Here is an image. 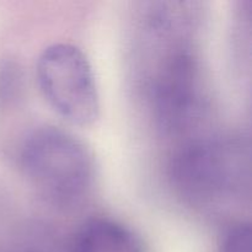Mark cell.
<instances>
[{"label":"cell","mask_w":252,"mask_h":252,"mask_svg":"<svg viewBox=\"0 0 252 252\" xmlns=\"http://www.w3.org/2000/svg\"><path fill=\"white\" fill-rule=\"evenodd\" d=\"M176 191L201 208H223L250 198L251 154L241 137H219L189 143L172 160Z\"/></svg>","instance_id":"obj_1"},{"label":"cell","mask_w":252,"mask_h":252,"mask_svg":"<svg viewBox=\"0 0 252 252\" xmlns=\"http://www.w3.org/2000/svg\"><path fill=\"white\" fill-rule=\"evenodd\" d=\"M20 162L27 181L57 206H75L91 189L90 153L74 135L57 127L33 130L25 139Z\"/></svg>","instance_id":"obj_2"},{"label":"cell","mask_w":252,"mask_h":252,"mask_svg":"<svg viewBox=\"0 0 252 252\" xmlns=\"http://www.w3.org/2000/svg\"><path fill=\"white\" fill-rule=\"evenodd\" d=\"M42 94L54 111L76 126H90L100 115L93 66L80 48L69 43L47 47L36 66Z\"/></svg>","instance_id":"obj_3"},{"label":"cell","mask_w":252,"mask_h":252,"mask_svg":"<svg viewBox=\"0 0 252 252\" xmlns=\"http://www.w3.org/2000/svg\"><path fill=\"white\" fill-rule=\"evenodd\" d=\"M204 85L196 57L185 48L167 54L152 84L155 120L166 133H182L198 121L204 107Z\"/></svg>","instance_id":"obj_4"},{"label":"cell","mask_w":252,"mask_h":252,"mask_svg":"<svg viewBox=\"0 0 252 252\" xmlns=\"http://www.w3.org/2000/svg\"><path fill=\"white\" fill-rule=\"evenodd\" d=\"M71 252H143L139 239L122 224L93 219L76 234Z\"/></svg>","instance_id":"obj_5"},{"label":"cell","mask_w":252,"mask_h":252,"mask_svg":"<svg viewBox=\"0 0 252 252\" xmlns=\"http://www.w3.org/2000/svg\"><path fill=\"white\" fill-rule=\"evenodd\" d=\"M220 252H251L250 224H234L224 236Z\"/></svg>","instance_id":"obj_6"}]
</instances>
